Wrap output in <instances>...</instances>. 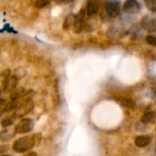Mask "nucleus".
I'll return each instance as SVG.
<instances>
[{
	"mask_svg": "<svg viewBox=\"0 0 156 156\" xmlns=\"http://www.w3.org/2000/svg\"><path fill=\"white\" fill-rule=\"evenodd\" d=\"M35 138L34 136H23L17 139L13 144V150L16 153L21 154L26 153L31 150L35 145Z\"/></svg>",
	"mask_w": 156,
	"mask_h": 156,
	"instance_id": "obj_1",
	"label": "nucleus"
},
{
	"mask_svg": "<svg viewBox=\"0 0 156 156\" xmlns=\"http://www.w3.org/2000/svg\"><path fill=\"white\" fill-rule=\"evenodd\" d=\"M21 100H22V101H21L20 105L17 107V109L15 112V117H16V118H21V117L26 116L34 108V104L31 101V100L26 99L24 97H22Z\"/></svg>",
	"mask_w": 156,
	"mask_h": 156,
	"instance_id": "obj_2",
	"label": "nucleus"
},
{
	"mask_svg": "<svg viewBox=\"0 0 156 156\" xmlns=\"http://www.w3.org/2000/svg\"><path fill=\"white\" fill-rule=\"evenodd\" d=\"M34 127V122L30 118L21 119L18 123L15 126V131L16 134H23L32 131Z\"/></svg>",
	"mask_w": 156,
	"mask_h": 156,
	"instance_id": "obj_3",
	"label": "nucleus"
},
{
	"mask_svg": "<svg viewBox=\"0 0 156 156\" xmlns=\"http://www.w3.org/2000/svg\"><path fill=\"white\" fill-rule=\"evenodd\" d=\"M105 9L110 17H115L120 14L121 4L117 0H107L105 3Z\"/></svg>",
	"mask_w": 156,
	"mask_h": 156,
	"instance_id": "obj_4",
	"label": "nucleus"
},
{
	"mask_svg": "<svg viewBox=\"0 0 156 156\" xmlns=\"http://www.w3.org/2000/svg\"><path fill=\"white\" fill-rule=\"evenodd\" d=\"M84 20H85V10L81 9L74 17L73 22V30L75 33L79 34L83 30L84 27Z\"/></svg>",
	"mask_w": 156,
	"mask_h": 156,
	"instance_id": "obj_5",
	"label": "nucleus"
},
{
	"mask_svg": "<svg viewBox=\"0 0 156 156\" xmlns=\"http://www.w3.org/2000/svg\"><path fill=\"white\" fill-rule=\"evenodd\" d=\"M142 8L141 4L137 0H126L123 4V10L129 14H136Z\"/></svg>",
	"mask_w": 156,
	"mask_h": 156,
	"instance_id": "obj_6",
	"label": "nucleus"
},
{
	"mask_svg": "<svg viewBox=\"0 0 156 156\" xmlns=\"http://www.w3.org/2000/svg\"><path fill=\"white\" fill-rule=\"evenodd\" d=\"M18 79L13 76H7L3 81V90L5 92H13L16 89Z\"/></svg>",
	"mask_w": 156,
	"mask_h": 156,
	"instance_id": "obj_7",
	"label": "nucleus"
},
{
	"mask_svg": "<svg viewBox=\"0 0 156 156\" xmlns=\"http://www.w3.org/2000/svg\"><path fill=\"white\" fill-rule=\"evenodd\" d=\"M141 26L144 29L147 31H150V32L156 31V19L152 16H146L142 19Z\"/></svg>",
	"mask_w": 156,
	"mask_h": 156,
	"instance_id": "obj_8",
	"label": "nucleus"
},
{
	"mask_svg": "<svg viewBox=\"0 0 156 156\" xmlns=\"http://www.w3.org/2000/svg\"><path fill=\"white\" fill-rule=\"evenodd\" d=\"M16 131H15V127H6L4 128V130L2 132H0V139L3 142H7L9 140H11L15 135H16Z\"/></svg>",
	"mask_w": 156,
	"mask_h": 156,
	"instance_id": "obj_9",
	"label": "nucleus"
},
{
	"mask_svg": "<svg viewBox=\"0 0 156 156\" xmlns=\"http://www.w3.org/2000/svg\"><path fill=\"white\" fill-rule=\"evenodd\" d=\"M101 5V0H89L87 4V13L89 16H93L95 15Z\"/></svg>",
	"mask_w": 156,
	"mask_h": 156,
	"instance_id": "obj_10",
	"label": "nucleus"
},
{
	"mask_svg": "<svg viewBox=\"0 0 156 156\" xmlns=\"http://www.w3.org/2000/svg\"><path fill=\"white\" fill-rule=\"evenodd\" d=\"M142 122L144 123H154L156 122V112L154 111H151V112H147L144 114V116L142 117Z\"/></svg>",
	"mask_w": 156,
	"mask_h": 156,
	"instance_id": "obj_11",
	"label": "nucleus"
},
{
	"mask_svg": "<svg viewBox=\"0 0 156 156\" xmlns=\"http://www.w3.org/2000/svg\"><path fill=\"white\" fill-rule=\"evenodd\" d=\"M151 141H152L151 137L146 136V135H140V136L136 137V139H135V144L138 147L143 148V147H145L148 144H150Z\"/></svg>",
	"mask_w": 156,
	"mask_h": 156,
	"instance_id": "obj_12",
	"label": "nucleus"
},
{
	"mask_svg": "<svg viewBox=\"0 0 156 156\" xmlns=\"http://www.w3.org/2000/svg\"><path fill=\"white\" fill-rule=\"evenodd\" d=\"M74 16L70 15L69 16H67V18L65 19L64 21V24H63V28L64 30H68L71 26H73V22H74Z\"/></svg>",
	"mask_w": 156,
	"mask_h": 156,
	"instance_id": "obj_13",
	"label": "nucleus"
},
{
	"mask_svg": "<svg viewBox=\"0 0 156 156\" xmlns=\"http://www.w3.org/2000/svg\"><path fill=\"white\" fill-rule=\"evenodd\" d=\"M13 122H14L13 118H11V117H6V118L3 119V120L1 121L0 124H1V126H2L3 128H6V127L11 126V125L13 124Z\"/></svg>",
	"mask_w": 156,
	"mask_h": 156,
	"instance_id": "obj_14",
	"label": "nucleus"
},
{
	"mask_svg": "<svg viewBox=\"0 0 156 156\" xmlns=\"http://www.w3.org/2000/svg\"><path fill=\"white\" fill-rule=\"evenodd\" d=\"M50 0H36L35 2V6L37 8H43L47 6L49 4Z\"/></svg>",
	"mask_w": 156,
	"mask_h": 156,
	"instance_id": "obj_15",
	"label": "nucleus"
},
{
	"mask_svg": "<svg viewBox=\"0 0 156 156\" xmlns=\"http://www.w3.org/2000/svg\"><path fill=\"white\" fill-rule=\"evenodd\" d=\"M122 103L123 104V106H125V107H128V108H133L134 106H135V103L132 101V100H130V99H127V98H124V99H122Z\"/></svg>",
	"mask_w": 156,
	"mask_h": 156,
	"instance_id": "obj_16",
	"label": "nucleus"
},
{
	"mask_svg": "<svg viewBox=\"0 0 156 156\" xmlns=\"http://www.w3.org/2000/svg\"><path fill=\"white\" fill-rule=\"evenodd\" d=\"M145 2L150 10L156 12V0H145Z\"/></svg>",
	"mask_w": 156,
	"mask_h": 156,
	"instance_id": "obj_17",
	"label": "nucleus"
},
{
	"mask_svg": "<svg viewBox=\"0 0 156 156\" xmlns=\"http://www.w3.org/2000/svg\"><path fill=\"white\" fill-rule=\"evenodd\" d=\"M146 42L149 44V45H152V46H154L156 47V37L154 35H148L146 37Z\"/></svg>",
	"mask_w": 156,
	"mask_h": 156,
	"instance_id": "obj_18",
	"label": "nucleus"
},
{
	"mask_svg": "<svg viewBox=\"0 0 156 156\" xmlns=\"http://www.w3.org/2000/svg\"><path fill=\"white\" fill-rule=\"evenodd\" d=\"M5 106H6V102L4 100H0V117L5 112Z\"/></svg>",
	"mask_w": 156,
	"mask_h": 156,
	"instance_id": "obj_19",
	"label": "nucleus"
},
{
	"mask_svg": "<svg viewBox=\"0 0 156 156\" xmlns=\"http://www.w3.org/2000/svg\"><path fill=\"white\" fill-rule=\"evenodd\" d=\"M8 150L7 145H0V154H4Z\"/></svg>",
	"mask_w": 156,
	"mask_h": 156,
	"instance_id": "obj_20",
	"label": "nucleus"
},
{
	"mask_svg": "<svg viewBox=\"0 0 156 156\" xmlns=\"http://www.w3.org/2000/svg\"><path fill=\"white\" fill-rule=\"evenodd\" d=\"M24 156H37V154H36V153H33V152H30V153H28V154H25Z\"/></svg>",
	"mask_w": 156,
	"mask_h": 156,
	"instance_id": "obj_21",
	"label": "nucleus"
},
{
	"mask_svg": "<svg viewBox=\"0 0 156 156\" xmlns=\"http://www.w3.org/2000/svg\"><path fill=\"white\" fill-rule=\"evenodd\" d=\"M72 1H74V0H61L60 3H70Z\"/></svg>",
	"mask_w": 156,
	"mask_h": 156,
	"instance_id": "obj_22",
	"label": "nucleus"
},
{
	"mask_svg": "<svg viewBox=\"0 0 156 156\" xmlns=\"http://www.w3.org/2000/svg\"><path fill=\"white\" fill-rule=\"evenodd\" d=\"M0 156H11V155H8V154H3V155H0Z\"/></svg>",
	"mask_w": 156,
	"mask_h": 156,
	"instance_id": "obj_23",
	"label": "nucleus"
},
{
	"mask_svg": "<svg viewBox=\"0 0 156 156\" xmlns=\"http://www.w3.org/2000/svg\"><path fill=\"white\" fill-rule=\"evenodd\" d=\"M56 1H57V2H58V3H60V1H61V0H56Z\"/></svg>",
	"mask_w": 156,
	"mask_h": 156,
	"instance_id": "obj_24",
	"label": "nucleus"
}]
</instances>
